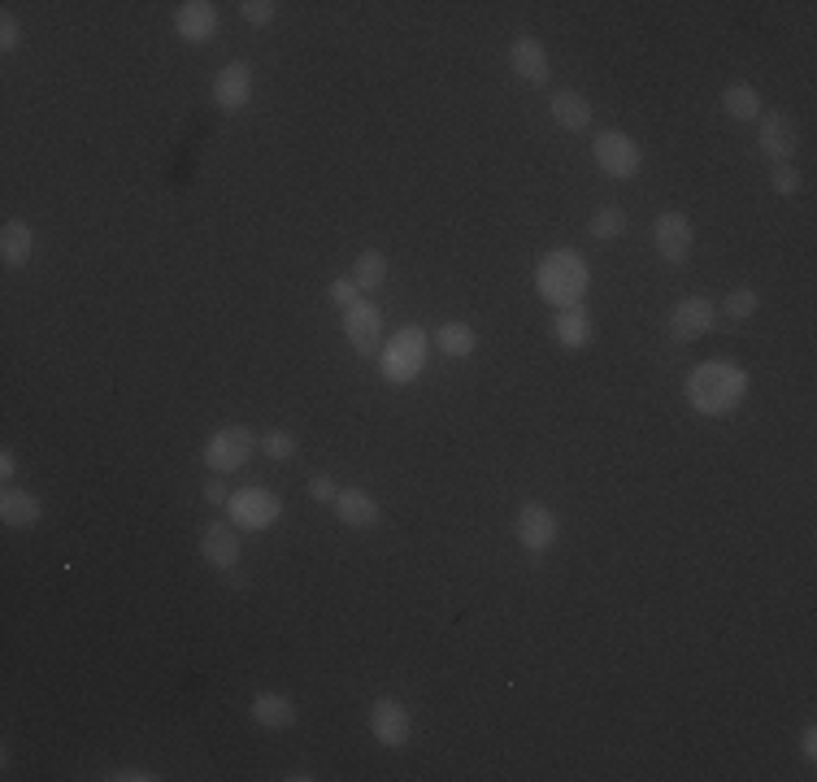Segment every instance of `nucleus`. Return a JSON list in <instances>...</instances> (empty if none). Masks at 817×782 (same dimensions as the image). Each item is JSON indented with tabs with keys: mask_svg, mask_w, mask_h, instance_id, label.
Wrapping results in <instances>:
<instances>
[{
	"mask_svg": "<svg viewBox=\"0 0 817 782\" xmlns=\"http://www.w3.org/2000/svg\"><path fill=\"white\" fill-rule=\"evenodd\" d=\"M653 243H657L661 261H670V265H688L692 243H696L692 218H688V214H679V209H666V214L653 223Z\"/></svg>",
	"mask_w": 817,
	"mask_h": 782,
	"instance_id": "obj_8",
	"label": "nucleus"
},
{
	"mask_svg": "<svg viewBox=\"0 0 817 782\" xmlns=\"http://www.w3.org/2000/svg\"><path fill=\"white\" fill-rule=\"evenodd\" d=\"M274 9H279V4H270V0H243V4H239V18H243L248 26H270V22H274Z\"/></svg>",
	"mask_w": 817,
	"mask_h": 782,
	"instance_id": "obj_29",
	"label": "nucleus"
},
{
	"mask_svg": "<svg viewBox=\"0 0 817 782\" xmlns=\"http://www.w3.org/2000/svg\"><path fill=\"white\" fill-rule=\"evenodd\" d=\"M110 779L114 782H157V774H148V770H114Z\"/></svg>",
	"mask_w": 817,
	"mask_h": 782,
	"instance_id": "obj_36",
	"label": "nucleus"
},
{
	"mask_svg": "<svg viewBox=\"0 0 817 782\" xmlns=\"http://www.w3.org/2000/svg\"><path fill=\"white\" fill-rule=\"evenodd\" d=\"M553 339L561 343V348H587L591 339H595V322H591V314H587V305H575V309H557V318H553Z\"/></svg>",
	"mask_w": 817,
	"mask_h": 782,
	"instance_id": "obj_19",
	"label": "nucleus"
},
{
	"mask_svg": "<svg viewBox=\"0 0 817 782\" xmlns=\"http://www.w3.org/2000/svg\"><path fill=\"white\" fill-rule=\"evenodd\" d=\"M557 531H561L557 513H553L548 505H540V500L522 505L518 518H513V540H518L522 548H531V553H548V548L557 544Z\"/></svg>",
	"mask_w": 817,
	"mask_h": 782,
	"instance_id": "obj_7",
	"label": "nucleus"
},
{
	"mask_svg": "<svg viewBox=\"0 0 817 782\" xmlns=\"http://www.w3.org/2000/svg\"><path fill=\"white\" fill-rule=\"evenodd\" d=\"M309 496H314L318 505H336L340 483H336V478H327V474H314V478H309Z\"/></svg>",
	"mask_w": 817,
	"mask_h": 782,
	"instance_id": "obj_32",
	"label": "nucleus"
},
{
	"mask_svg": "<svg viewBox=\"0 0 817 782\" xmlns=\"http://www.w3.org/2000/svg\"><path fill=\"white\" fill-rule=\"evenodd\" d=\"M535 292L553 309H575V305H583L587 292H591V265L575 248H553L535 265Z\"/></svg>",
	"mask_w": 817,
	"mask_h": 782,
	"instance_id": "obj_2",
	"label": "nucleus"
},
{
	"mask_svg": "<svg viewBox=\"0 0 817 782\" xmlns=\"http://www.w3.org/2000/svg\"><path fill=\"white\" fill-rule=\"evenodd\" d=\"M201 496H205V505H218V509H223V505L231 500V487H227V478H223V474H214V478L205 483V491H201Z\"/></svg>",
	"mask_w": 817,
	"mask_h": 782,
	"instance_id": "obj_34",
	"label": "nucleus"
},
{
	"mask_svg": "<svg viewBox=\"0 0 817 782\" xmlns=\"http://www.w3.org/2000/svg\"><path fill=\"white\" fill-rule=\"evenodd\" d=\"M174 31L188 44H209L218 35V4L214 0H183L174 9Z\"/></svg>",
	"mask_w": 817,
	"mask_h": 782,
	"instance_id": "obj_15",
	"label": "nucleus"
},
{
	"mask_svg": "<svg viewBox=\"0 0 817 782\" xmlns=\"http://www.w3.org/2000/svg\"><path fill=\"white\" fill-rule=\"evenodd\" d=\"M722 110L730 113L735 122H761L765 105H761V92H757V88H748V83H730V88L722 92Z\"/></svg>",
	"mask_w": 817,
	"mask_h": 782,
	"instance_id": "obj_23",
	"label": "nucleus"
},
{
	"mask_svg": "<svg viewBox=\"0 0 817 782\" xmlns=\"http://www.w3.org/2000/svg\"><path fill=\"white\" fill-rule=\"evenodd\" d=\"M801 757H805L809 766L817 761V726H805V730H801Z\"/></svg>",
	"mask_w": 817,
	"mask_h": 782,
	"instance_id": "obj_35",
	"label": "nucleus"
},
{
	"mask_svg": "<svg viewBox=\"0 0 817 782\" xmlns=\"http://www.w3.org/2000/svg\"><path fill=\"white\" fill-rule=\"evenodd\" d=\"M509 66H513V75H518L522 83H531V88H548V79H553L548 53H544V44H540L535 35H518V39L509 44Z\"/></svg>",
	"mask_w": 817,
	"mask_h": 782,
	"instance_id": "obj_13",
	"label": "nucleus"
},
{
	"mask_svg": "<svg viewBox=\"0 0 817 782\" xmlns=\"http://www.w3.org/2000/svg\"><path fill=\"white\" fill-rule=\"evenodd\" d=\"M252 101V66L248 61H227L214 79V105L227 113H239L248 110Z\"/></svg>",
	"mask_w": 817,
	"mask_h": 782,
	"instance_id": "obj_14",
	"label": "nucleus"
},
{
	"mask_svg": "<svg viewBox=\"0 0 817 782\" xmlns=\"http://www.w3.org/2000/svg\"><path fill=\"white\" fill-rule=\"evenodd\" d=\"M427 348L431 339L422 327H405L378 348V370L387 383H413L427 370Z\"/></svg>",
	"mask_w": 817,
	"mask_h": 782,
	"instance_id": "obj_3",
	"label": "nucleus"
},
{
	"mask_svg": "<svg viewBox=\"0 0 817 782\" xmlns=\"http://www.w3.org/2000/svg\"><path fill=\"white\" fill-rule=\"evenodd\" d=\"M796 144H801V135H796V122L787 113H761V122H757V152L761 157L783 166V161L796 157Z\"/></svg>",
	"mask_w": 817,
	"mask_h": 782,
	"instance_id": "obj_10",
	"label": "nucleus"
},
{
	"mask_svg": "<svg viewBox=\"0 0 817 782\" xmlns=\"http://www.w3.org/2000/svg\"><path fill=\"white\" fill-rule=\"evenodd\" d=\"M336 518L344 522V526H352V531H365V526H374L378 522V500L370 496V491H361V487H340V496H336Z\"/></svg>",
	"mask_w": 817,
	"mask_h": 782,
	"instance_id": "obj_18",
	"label": "nucleus"
},
{
	"mask_svg": "<svg viewBox=\"0 0 817 782\" xmlns=\"http://www.w3.org/2000/svg\"><path fill=\"white\" fill-rule=\"evenodd\" d=\"M227 509H231L235 531H265V526L279 522L283 500L274 491H265V487H243V491H235L227 500Z\"/></svg>",
	"mask_w": 817,
	"mask_h": 782,
	"instance_id": "obj_6",
	"label": "nucleus"
},
{
	"mask_svg": "<svg viewBox=\"0 0 817 782\" xmlns=\"http://www.w3.org/2000/svg\"><path fill=\"white\" fill-rule=\"evenodd\" d=\"M296 704L287 700V695H279V691H257L252 695V722L257 726H265V730H287V726H296Z\"/></svg>",
	"mask_w": 817,
	"mask_h": 782,
	"instance_id": "obj_20",
	"label": "nucleus"
},
{
	"mask_svg": "<svg viewBox=\"0 0 817 782\" xmlns=\"http://www.w3.org/2000/svg\"><path fill=\"white\" fill-rule=\"evenodd\" d=\"M352 283H356L361 292H378V287L387 283V252L365 248V252L356 257V265H352Z\"/></svg>",
	"mask_w": 817,
	"mask_h": 782,
	"instance_id": "obj_25",
	"label": "nucleus"
},
{
	"mask_svg": "<svg viewBox=\"0 0 817 782\" xmlns=\"http://www.w3.org/2000/svg\"><path fill=\"white\" fill-rule=\"evenodd\" d=\"M370 735H374L383 748H405L409 735H413L409 709H405L400 700H392V695H378V700L370 704Z\"/></svg>",
	"mask_w": 817,
	"mask_h": 782,
	"instance_id": "obj_9",
	"label": "nucleus"
},
{
	"mask_svg": "<svg viewBox=\"0 0 817 782\" xmlns=\"http://www.w3.org/2000/svg\"><path fill=\"white\" fill-rule=\"evenodd\" d=\"M587 230H591V239H617V235H626V214L617 209V205H600L595 214H591V223H587Z\"/></svg>",
	"mask_w": 817,
	"mask_h": 782,
	"instance_id": "obj_27",
	"label": "nucleus"
},
{
	"mask_svg": "<svg viewBox=\"0 0 817 782\" xmlns=\"http://www.w3.org/2000/svg\"><path fill=\"white\" fill-rule=\"evenodd\" d=\"M344 339L361 356H374L378 352V339H383V314L374 301H356L344 309Z\"/></svg>",
	"mask_w": 817,
	"mask_h": 782,
	"instance_id": "obj_12",
	"label": "nucleus"
},
{
	"mask_svg": "<svg viewBox=\"0 0 817 782\" xmlns=\"http://www.w3.org/2000/svg\"><path fill=\"white\" fill-rule=\"evenodd\" d=\"M252 447H257V435L248 431V427H223V431H214L209 440H205V447H201V461L214 469V474H235V469H243L248 465V456H252Z\"/></svg>",
	"mask_w": 817,
	"mask_h": 782,
	"instance_id": "obj_5",
	"label": "nucleus"
},
{
	"mask_svg": "<svg viewBox=\"0 0 817 782\" xmlns=\"http://www.w3.org/2000/svg\"><path fill=\"white\" fill-rule=\"evenodd\" d=\"M770 183H774V192H779V196H796V192H801V170H796L792 161H783V166H774Z\"/></svg>",
	"mask_w": 817,
	"mask_h": 782,
	"instance_id": "obj_30",
	"label": "nucleus"
},
{
	"mask_svg": "<svg viewBox=\"0 0 817 782\" xmlns=\"http://www.w3.org/2000/svg\"><path fill=\"white\" fill-rule=\"evenodd\" d=\"M201 557L209 560L218 574H235V565H239V531L227 526V522L201 526Z\"/></svg>",
	"mask_w": 817,
	"mask_h": 782,
	"instance_id": "obj_16",
	"label": "nucleus"
},
{
	"mask_svg": "<svg viewBox=\"0 0 817 782\" xmlns=\"http://www.w3.org/2000/svg\"><path fill=\"white\" fill-rule=\"evenodd\" d=\"M318 774H309V770H296V774H287V782H314Z\"/></svg>",
	"mask_w": 817,
	"mask_h": 782,
	"instance_id": "obj_38",
	"label": "nucleus"
},
{
	"mask_svg": "<svg viewBox=\"0 0 817 782\" xmlns=\"http://www.w3.org/2000/svg\"><path fill=\"white\" fill-rule=\"evenodd\" d=\"M327 296H331V305H340V309H349V305H356V301H361V287H356L352 279H331V287H327Z\"/></svg>",
	"mask_w": 817,
	"mask_h": 782,
	"instance_id": "obj_31",
	"label": "nucleus"
},
{
	"mask_svg": "<svg viewBox=\"0 0 817 782\" xmlns=\"http://www.w3.org/2000/svg\"><path fill=\"white\" fill-rule=\"evenodd\" d=\"M296 447H300V444H296V435H292V431H270V435L261 440V452H265L270 461H292V456H296Z\"/></svg>",
	"mask_w": 817,
	"mask_h": 782,
	"instance_id": "obj_28",
	"label": "nucleus"
},
{
	"mask_svg": "<svg viewBox=\"0 0 817 782\" xmlns=\"http://www.w3.org/2000/svg\"><path fill=\"white\" fill-rule=\"evenodd\" d=\"M548 113H553V122L557 126H566V131H587L591 126V101H587L583 92H575V88H561V92H553V101H548Z\"/></svg>",
	"mask_w": 817,
	"mask_h": 782,
	"instance_id": "obj_21",
	"label": "nucleus"
},
{
	"mask_svg": "<svg viewBox=\"0 0 817 782\" xmlns=\"http://www.w3.org/2000/svg\"><path fill=\"white\" fill-rule=\"evenodd\" d=\"M13 469H18V456H13V447H4V452H0V478L9 483V478H13Z\"/></svg>",
	"mask_w": 817,
	"mask_h": 782,
	"instance_id": "obj_37",
	"label": "nucleus"
},
{
	"mask_svg": "<svg viewBox=\"0 0 817 782\" xmlns=\"http://www.w3.org/2000/svg\"><path fill=\"white\" fill-rule=\"evenodd\" d=\"M717 322V305L704 301V296H683L674 309H670V339L674 343H696V339Z\"/></svg>",
	"mask_w": 817,
	"mask_h": 782,
	"instance_id": "obj_11",
	"label": "nucleus"
},
{
	"mask_svg": "<svg viewBox=\"0 0 817 782\" xmlns=\"http://www.w3.org/2000/svg\"><path fill=\"white\" fill-rule=\"evenodd\" d=\"M18 44H22V26H18V18H13V13H4V18H0V48H4V53H13Z\"/></svg>",
	"mask_w": 817,
	"mask_h": 782,
	"instance_id": "obj_33",
	"label": "nucleus"
},
{
	"mask_svg": "<svg viewBox=\"0 0 817 782\" xmlns=\"http://www.w3.org/2000/svg\"><path fill=\"white\" fill-rule=\"evenodd\" d=\"M757 309H761L757 287H735V292L722 296V318H726V322H748Z\"/></svg>",
	"mask_w": 817,
	"mask_h": 782,
	"instance_id": "obj_26",
	"label": "nucleus"
},
{
	"mask_svg": "<svg viewBox=\"0 0 817 782\" xmlns=\"http://www.w3.org/2000/svg\"><path fill=\"white\" fill-rule=\"evenodd\" d=\"M31 257H35V230L26 223H4V230H0V261L9 270H22V265H31Z\"/></svg>",
	"mask_w": 817,
	"mask_h": 782,
	"instance_id": "obj_22",
	"label": "nucleus"
},
{
	"mask_svg": "<svg viewBox=\"0 0 817 782\" xmlns=\"http://www.w3.org/2000/svg\"><path fill=\"white\" fill-rule=\"evenodd\" d=\"M748 370L744 365H730V361H704L688 374V405L704 413V418H722L730 409L744 405L748 396Z\"/></svg>",
	"mask_w": 817,
	"mask_h": 782,
	"instance_id": "obj_1",
	"label": "nucleus"
},
{
	"mask_svg": "<svg viewBox=\"0 0 817 782\" xmlns=\"http://www.w3.org/2000/svg\"><path fill=\"white\" fill-rule=\"evenodd\" d=\"M435 348H440L449 361H466L469 352L478 348V331H474L469 322H444V327L435 331Z\"/></svg>",
	"mask_w": 817,
	"mask_h": 782,
	"instance_id": "obj_24",
	"label": "nucleus"
},
{
	"mask_svg": "<svg viewBox=\"0 0 817 782\" xmlns=\"http://www.w3.org/2000/svg\"><path fill=\"white\" fill-rule=\"evenodd\" d=\"M591 157H595V166L609 174V179H635L639 174V166H644V152H639V144L626 135V131H600L595 139H591Z\"/></svg>",
	"mask_w": 817,
	"mask_h": 782,
	"instance_id": "obj_4",
	"label": "nucleus"
},
{
	"mask_svg": "<svg viewBox=\"0 0 817 782\" xmlns=\"http://www.w3.org/2000/svg\"><path fill=\"white\" fill-rule=\"evenodd\" d=\"M39 518H44L39 496H31L26 487H4V491H0V522H4V526H13V531H31Z\"/></svg>",
	"mask_w": 817,
	"mask_h": 782,
	"instance_id": "obj_17",
	"label": "nucleus"
}]
</instances>
